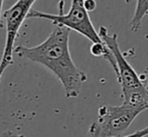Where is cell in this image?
<instances>
[{
	"instance_id": "1",
	"label": "cell",
	"mask_w": 148,
	"mask_h": 137,
	"mask_svg": "<svg viewBox=\"0 0 148 137\" xmlns=\"http://www.w3.org/2000/svg\"><path fill=\"white\" fill-rule=\"evenodd\" d=\"M70 28L55 25L45 41L31 47L17 45L14 53L51 71L62 83L66 98L74 99L80 95L83 84L88 81V76L73 61L70 51Z\"/></svg>"
},
{
	"instance_id": "9",
	"label": "cell",
	"mask_w": 148,
	"mask_h": 137,
	"mask_svg": "<svg viewBox=\"0 0 148 137\" xmlns=\"http://www.w3.org/2000/svg\"><path fill=\"white\" fill-rule=\"evenodd\" d=\"M1 137H24V135H22V134H15L12 131H10V130H8V131H4Z\"/></svg>"
},
{
	"instance_id": "12",
	"label": "cell",
	"mask_w": 148,
	"mask_h": 137,
	"mask_svg": "<svg viewBox=\"0 0 148 137\" xmlns=\"http://www.w3.org/2000/svg\"><path fill=\"white\" fill-rule=\"evenodd\" d=\"M131 1H132V0H125V2H126V3H130Z\"/></svg>"
},
{
	"instance_id": "5",
	"label": "cell",
	"mask_w": 148,
	"mask_h": 137,
	"mask_svg": "<svg viewBox=\"0 0 148 137\" xmlns=\"http://www.w3.org/2000/svg\"><path fill=\"white\" fill-rule=\"evenodd\" d=\"M35 1L36 0H17L11 7L3 12V19L6 24V38L0 61V82L6 68L13 64L14 42Z\"/></svg>"
},
{
	"instance_id": "6",
	"label": "cell",
	"mask_w": 148,
	"mask_h": 137,
	"mask_svg": "<svg viewBox=\"0 0 148 137\" xmlns=\"http://www.w3.org/2000/svg\"><path fill=\"white\" fill-rule=\"evenodd\" d=\"M148 14V0H137L135 11L130 21V29L136 32L140 29L143 18Z\"/></svg>"
},
{
	"instance_id": "11",
	"label": "cell",
	"mask_w": 148,
	"mask_h": 137,
	"mask_svg": "<svg viewBox=\"0 0 148 137\" xmlns=\"http://www.w3.org/2000/svg\"><path fill=\"white\" fill-rule=\"evenodd\" d=\"M141 79H142L144 86L146 87V89L148 90V76H144V75H141Z\"/></svg>"
},
{
	"instance_id": "4",
	"label": "cell",
	"mask_w": 148,
	"mask_h": 137,
	"mask_svg": "<svg viewBox=\"0 0 148 137\" xmlns=\"http://www.w3.org/2000/svg\"><path fill=\"white\" fill-rule=\"evenodd\" d=\"M85 0H72L68 13L64 12V1L59 2V14H51L47 12L31 9L27 18H42L49 20L53 25H62L71 30L79 32L93 42H102L99 32L95 29L89 15V11L85 8Z\"/></svg>"
},
{
	"instance_id": "8",
	"label": "cell",
	"mask_w": 148,
	"mask_h": 137,
	"mask_svg": "<svg viewBox=\"0 0 148 137\" xmlns=\"http://www.w3.org/2000/svg\"><path fill=\"white\" fill-rule=\"evenodd\" d=\"M84 5H85V8H86L89 12H91L96 9V7H97V2H96V0H85Z\"/></svg>"
},
{
	"instance_id": "7",
	"label": "cell",
	"mask_w": 148,
	"mask_h": 137,
	"mask_svg": "<svg viewBox=\"0 0 148 137\" xmlns=\"http://www.w3.org/2000/svg\"><path fill=\"white\" fill-rule=\"evenodd\" d=\"M146 136H148V126L142 130L135 131L134 133H132V134H128V135H121V136H114V137H146Z\"/></svg>"
},
{
	"instance_id": "2",
	"label": "cell",
	"mask_w": 148,
	"mask_h": 137,
	"mask_svg": "<svg viewBox=\"0 0 148 137\" xmlns=\"http://www.w3.org/2000/svg\"><path fill=\"white\" fill-rule=\"evenodd\" d=\"M99 35L110 49L116 60L118 70L116 78L121 86L124 102L137 105L148 104V90L143 84L141 76L137 74L136 71L123 55L118 43L117 34L110 35L107 28L105 26H101L99 29Z\"/></svg>"
},
{
	"instance_id": "3",
	"label": "cell",
	"mask_w": 148,
	"mask_h": 137,
	"mask_svg": "<svg viewBox=\"0 0 148 137\" xmlns=\"http://www.w3.org/2000/svg\"><path fill=\"white\" fill-rule=\"evenodd\" d=\"M148 110V104H131L123 102L120 106L103 105L98 110L97 120L90 126L89 133L92 137L121 136L135 118Z\"/></svg>"
},
{
	"instance_id": "10",
	"label": "cell",
	"mask_w": 148,
	"mask_h": 137,
	"mask_svg": "<svg viewBox=\"0 0 148 137\" xmlns=\"http://www.w3.org/2000/svg\"><path fill=\"white\" fill-rule=\"evenodd\" d=\"M3 1L4 0H0V29L3 27V12H2V7H3Z\"/></svg>"
}]
</instances>
